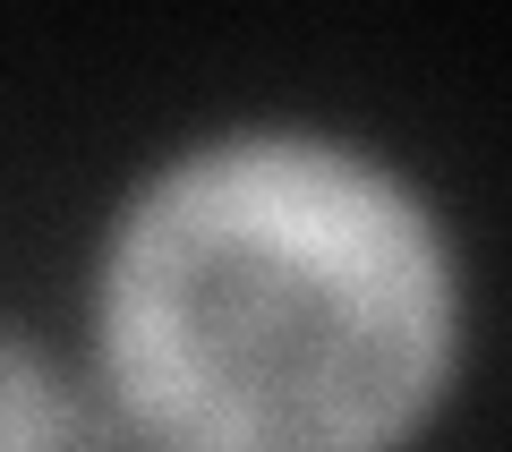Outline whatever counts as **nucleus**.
Returning <instances> with one entry per match:
<instances>
[{
    "label": "nucleus",
    "instance_id": "obj_1",
    "mask_svg": "<svg viewBox=\"0 0 512 452\" xmlns=\"http://www.w3.org/2000/svg\"><path fill=\"white\" fill-rule=\"evenodd\" d=\"M470 350L444 188L308 111L154 145L86 239L69 333L103 452H427Z\"/></svg>",
    "mask_w": 512,
    "mask_h": 452
},
{
    "label": "nucleus",
    "instance_id": "obj_2",
    "mask_svg": "<svg viewBox=\"0 0 512 452\" xmlns=\"http://www.w3.org/2000/svg\"><path fill=\"white\" fill-rule=\"evenodd\" d=\"M0 452H103L69 342L0 308Z\"/></svg>",
    "mask_w": 512,
    "mask_h": 452
}]
</instances>
